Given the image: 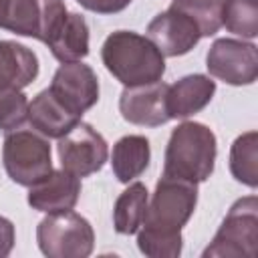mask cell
Segmentation results:
<instances>
[{
  "mask_svg": "<svg viewBox=\"0 0 258 258\" xmlns=\"http://www.w3.org/2000/svg\"><path fill=\"white\" fill-rule=\"evenodd\" d=\"M101 58L105 69L125 87L161 81L165 73V56L143 34L133 30L111 32L103 46Z\"/></svg>",
  "mask_w": 258,
  "mask_h": 258,
  "instance_id": "cell-1",
  "label": "cell"
},
{
  "mask_svg": "<svg viewBox=\"0 0 258 258\" xmlns=\"http://www.w3.org/2000/svg\"><path fill=\"white\" fill-rule=\"evenodd\" d=\"M216 155L218 141L214 131L204 123L183 121L169 135L161 175L202 183L212 175Z\"/></svg>",
  "mask_w": 258,
  "mask_h": 258,
  "instance_id": "cell-2",
  "label": "cell"
},
{
  "mask_svg": "<svg viewBox=\"0 0 258 258\" xmlns=\"http://www.w3.org/2000/svg\"><path fill=\"white\" fill-rule=\"evenodd\" d=\"M2 163L14 183L30 187L52 171L48 137L34 129L18 127L8 131L2 145Z\"/></svg>",
  "mask_w": 258,
  "mask_h": 258,
  "instance_id": "cell-3",
  "label": "cell"
},
{
  "mask_svg": "<svg viewBox=\"0 0 258 258\" xmlns=\"http://www.w3.org/2000/svg\"><path fill=\"white\" fill-rule=\"evenodd\" d=\"M258 248V200L240 198L228 210L214 240L202 252L204 258H254Z\"/></svg>",
  "mask_w": 258,
  "mask_h": 258,
  "instance_id": "cell-4",
  "label": "cell"
},
{
  "mask_svg": "<svg viewBox=\"0 0 258 258\" xmlns=\"http://www.w3.org/2000/svg\"><path fill=\"white\" fill-rule=\"evenodd\" d=\"M36 242L48 258H87L95 248V232L87 218L69 210L42 218L36 226Z\"/></svg>",
  "mask_w": 258,
  "mask_h": 258,
  "instance_id": "cell-5",
  "label": "cell"
},
{
  "mask_svg": "<svg viewBox=\"0 0 258 258\" xmlns=\"http://www.w3.org/2000/svg\"><path fill=\"white\" fill-rule=\"evenodd\" d=\"M198 204V183L161 175L151 200L147 202L141 226L157 232H181Z\"/></svg>",
  "mask_w": 258,
  "mask_h": 258,
  "instance_id": "cell-6",
  "label": "cell"
},
{
  "mask_svg": "<svg viewBox=\"0 0 258 258\" xmlns=\"http://www.w3.org/2000/svg\"><path fill=\"white\" fill-rule=\"evenodd\" d=\"M67 12L62 0H4L0 28L44 42Z\"/></svg>",
  "mask_w": 258,
  "mask_h": 258,
  "instance_id": "cell-7",
  "label": "cell"
},
{
  "mask_svg": "<svg viewBox=\"0 0 258 258\" xmlns=\"http://www.w3.org/2000/svg\"><path fill=\"white\" fill-rule=\"evenodd\" d=\"M56 153L62 169L77 177H87L101 171L109 157V147L105 137L93 129V125L79 121L71 131L58 137Z\"/></svg>",
  "mask_w": 258,
  "mask_h": 258,
  "instance_id": "cell-8",
  "label": "cell"
},
{
  "mask_svg": "<svg viewBox=\"0 0 258 258\" xmlns=\"http://www.w3.org/2000/svg\"><path fill=\"white\" fill-rule=\"evenodd\" d=\"M206 67L228 85H252L258 79V48L244 38H216L206 54Z\"/></svg>",
  "mask_w": 258,
  "mask_h": 258,
  "instance_id": "cell-9",
  "label": "cell"
},
{
  "mask_svg": "<svg viewBox=\"0 0 258 258\" xmlns=\"http://www.w3.org/2000/svg\"><path fill=\"white\" fill-rule=\"evenodd\" d=\"M48 89L71 113L81 119L85 111L99 101V79L95 71L81 60L62 62L52 75Z\"/></svg>",
  "mask_w": 258,
  "mask_h": 258,
  "instance_id": "cell-10",
  "label": "cell"
},
{
  "mask_svg": "<svg viewBox=\"0 0 258 258\" xmlns=\"http://www.w3.org/2000/svg\"><path fill=\"white\" fill-rule=\"evenodd\" d=\"M167 87L163 81L125 87L119 97V113L125 121L141 127H159L169 121Z\"/></svg>",
  "mask_w": 258,
  "mask_h": 258,
  "instance_id": "cell-11",
  "label": "cell"
},
{
  "mask_svg": "<svg viewBox=\"0 0 258 258\" xmlns=\"http://www.w3.org/2000/svg\"><path fill=\"white\" fill-rule=\"evenodd\" d=\"M147 38L163 56H181L200 42L202 34L187 16L167 8L147 24Z\"/></svg>",
  "mask_w": 258,
  "mask_h": 258,
  "instance_id": "cell-12",
  "label": "cell"
},
{
  "mask_svg": "<svg viewBox=\"0 0 258 258\" xmlns=\"http://www.w3.org/2000/svg\"><path fill=\"white\" fill-rule=\"evenodd\" d=\"M81 194V177L67 169H52L40 181L32 183L28 189V206L36 212L58 214L69 212L77 206Z\"/></svg>",
  "mask_w": 258,
  "mask_h": 258,
  "instance_id": "cell-13",
  "label": "cell"
},
{
  "mask_svg": "<svg viewBox=\"0 0 258 258\" xmlns=\"http://www.w3.org/2000/svg\"><path fill=\"white\" fill-rule=\"evenodd\" d=\"M216 93V81H212L206 75L194 73L185 75L173 85L167 87V115L169 119H187L196 113H200L214 97Z\"/></svg>",
  "mask_w": 258,
  "mask_h": 258,
  "instance_id": "cell-14",
  "label": "cell"
},
{
  "mask_svg": "<svg viewBox=\"0 0 258 258\" xmlns=\"http://www.w3.org/2000/svg\"><path fill=\"white\" fill-rule=\"evenodd\" d=\"M44 44L60 62H75L89 54V24L79 12H67Z\"/></svg>",
  "mask_w": 258,
  "mask_h": 258,
  "instance_id": "cell-15",
  "label": "cell"
},
{
  "mask_svg": "<svg viewBox=\"0 0 258 258\" xmlns=\"http://www.w3.org/2000/svg\"><path fill=\"white\" fill-rule=\"evenodd\" d=\"M34 131L48 139H58L67 131H71L81 117L71 113L52 93L50 89L40 91L30 103H28V119H26Z\"/></svg>",
  "mask_w": 258,
  "mask_h": 258,
  "instance_id": "cell-16",
  "label": "cell"
},
{
  "mask_svg": "<svg viewBox=\"0 0 258 258\" xmlns=\"http://www.w3.org/2000/svg\"><path fill=\"white\" fill-rule=\"evenodd\" d=\"M38 56L16 40H0V89L22 91L38 77Z\"/></svg>",
  "mask_w": 258,
  "mask_h": 258,
  "instance_id": "cell-17",
  "label": "cell"
},
{
  "mask_svg": "<svg viewBox=\"0 0 258 258\" xmlns=\"http://www.w3.org/2000/svg\"><path fill=\"white\" fill-rule=\"evenodd\" d=\"M151 161L149 139L143 135H125L121 137L111 151V167L115 177L121 183H129L139 177Z\"/></svg>",
  "mask_w": 258,
  "mask_h": 258,
  "instance_id": "cell-18",
  "label": "cell"
},
{
  "mask_svg": "<svg viewBox=\"0 0 258 258\" xmlns=\"http://www.w3.org/2000/svg\"><path fill=\"white\" fill-rule=\"evenodd\" d=\"M147 202H149V191L141 181H133L125 191H121L113 206L115 232L123 236L135 234L145 220Z\"/></svg>",
  "mask_w": 258,
  "mask_h": 258,
  "instance_id": "cell-19",
  "label": "cell"
},
{
  "mask_svg": "<svg viewBox=\"0 0 258 258\" xmlns=\"http://www.w3.org/2000/svg\"><path fill=\"white\" fill-rule=\"evenodd\" d=\"M230 171L234 179L248 187L258 185V133L246 131L238 135L230 147Z\"/></svg>",
  "mask_w": 258,
  "mask_h": 258,
  "instance_id": "cell-20",
  "label": "cell"
},
{
  "mask_svg": "<svg viewBox=\"0 0 258 258\" xmlns=\"http://www.w3.org/2000/svg\"><path fill=\"white\" fill-rule=\"evenodd\" d=\"M224 0H171L169 8L187 16L202 36H214L222 28Z\"/></svg>",
  "mask_w": 258,
  "mask_h": 258,
  "instance_id": "cell-21",
  "label": "cell"
},
{
  "mask_svg": "<svg viewBox=\"0 0 258 258\" xmlns=\"http://www.w3.org/2000/svg\"><path fill=\"white\" fill-rule=\"evenodd\" d=\"M222 26L226 30L242 36H258V0H224L222 6Z\"/></svg>",
  "mask_w": 258,
  "mask_h": 258,
  "instance_id": "cell-22",
  "label": "cell"
},
{
  "mask_svg": "<svg viewBox=\"0 0 258 258\" xmlns=\"http://www.w3.org/2000/svg\"><path fill=\"white\" fill-rule=\"evenodd\" d=\"M135 234L139 252L149 258H177L181 254V232H157L141 226Z\"/></svg>",
  "mask_w": 258,
  "mask_h": 258,
  "instance_id": "cell-23",
  "label": "cell"
},
{
  "mask_svg": "<svg viewBox=\"0 0 258 258\" xmlns=\"http://www.w3.org/2000/svg\"><path fill=\"white\" fill-rule=\"evenodd\" d=\"M28 119V99L18 89H0V131L22 127Z\"/></svg>",
  "mask_w": 258,
  "mask_h": 258,
  "instance_id": "cell-24",
  "label": "cell"
},
{
  "mask_svg": "<svg viewBox=\"0 0 258 258\" xmlns=\"http://www.w3.org/2000/svg\"><path fill=\"white\" fill-rule=\"evenodd\" d=\"M83 8L97 14H117L125 10L133 0H77Z\"/></svg>",
  "mask_w": 258,
  "mask_h": 258,
  "instance_id": "cell-25",
  "label": "cell"
},
{
  "mask_svg": "<svg viewBox=\"0 0 258 258\" xmlns=\"http://www.w3.org/2000/svg\"><path fill=\"white\" fill-rule=\"evenodd\" d=\"M14 242H16V232H14V224L0 216V258H6L12 248H14Z\"/></svg>",
  "mask_w": 258,
  "mask_h": 258,
  "instance_id": "cell-26",
  "label": "cell"
},
{
  "mask_svg": "<svg viewBox=\"0 0 258 258\" xmlns=\"http://www.w3.org/2000/svg\"><path fill=\"white\" fill-rule=\"evenodd\" d=\"M2 2H4V0H0V6H2Z\"/></svg>",
  "mask_w": 258,
  "mask_h": 258,
  "instance_id": "cell-27",
  "label": "cell"
}]
</instances>
